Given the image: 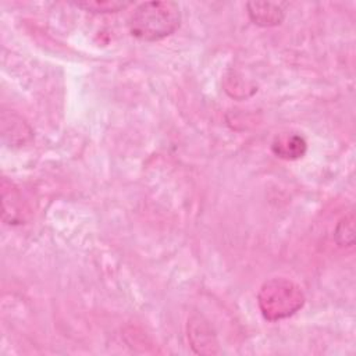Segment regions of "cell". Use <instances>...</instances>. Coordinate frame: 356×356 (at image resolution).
Returning <instances> with one entry per match:
<instances>
[{
    "mask_svg": "<svg viewBox=\"0 0 356 356\" xmlns=\"http://www.w3.org/2000/svg\"><path fill=\"white\" fill-rule=\"evenodd\" d=\"M181 24V10L175 1H146L132 13L128 26L132 36L145 42L161 40Z\"/></svg>",
    "mask_w": 356,
    "mask_h": 356,
    "instance_id": "obj_1",
    "label": "cell"
},
{
    "mask_svg": "<svg viewBox=\"0 0 356 356\" xmlns=\"http://www.w3.org/2000/svg\"><path fill=\"white\" fill-rule=\"evenodd\" d=\"M257 303L266 320L277 321L302 309L305 295L295 281L285 277H274L260 286Z\"/></svg>",
    "mask_w": 356,
    "mask_h": 356,
    "instance_id": "obj_2",
    "label": "cell"
},
{
    "mask_svg": "<svg viewBox=\"0 0 356 356\" xmlns=\"http://www.w3.org/2000/svg\"><path fill=\"white\" fill-rule=\"evenodd\" d=\"M188 341L197 355L218 353V343L210 324L200 316L188 320Z\"/></svg>",
    "mask_w": 356,
    "mask_h": 356,
    "instance_id": "obj_3",
    "label": "cell"
},
{
    "mask_svg": "<svg viewBox=\"0 0 356 356\" xmlns=\"http://www.w3.org/2000/svg\"><path fill=\"white\" fill-rule=\"evenodd\" d=\"M1 197H3V221L7 224H21L25 221L26 207L19 191L14 184L6 178L1 181Z\"/></svg>",
    "mask_w": 356,
    "mask_h": 356,
    "instance_id": "obj_4",
    "label": "cell"
},
{
    "mask_svg": "<svg viewBox=\"0 0 356 356\" xmlns=\"http://www.w3.org/2000/svg\"><path fill=\"white\" fill-rule=\"evenodd\" d=\"M273 153L284 160H298L307 150L306 139L295 132H281L271 143Z\"/></svg>",
    "mask_w": 356,
    "mask_h": 356,
    "instance_id": "obj_5",
    "label": "cell"
},
{
    "mask_svg": "<svg viewBox=\"0 0 356 356\" xmlns=\"http://www.w3.org/2000/svg\"><path fill=\"white\" fill-rule=\"evenodd\" d=\"M249 18L260 26H277L284 19V8L273 1H250L246 4Z\"/></svg>",
    "mask_w": 356,
    "mask_h": 356,
    "instance_id": "obj_6",
    "label": "cell"
},
{
    "mask_svg": "<svg viewBox=\"0 0 356 356\" xmlns=\"http://www.w3.org/2000/svg\"><path fill=\"white\" fill-rule=\"evenodd\" d=\"M10 122L1 118V125H3V138L7 139L10 136V143L11 146H21L26 143L32 138V129L31 127L15 113L8 114Z\"/></svg>",
    "mask_w": 356,
    "mask_h": 356,
    "instance_id": "obj_7",
    "label": "cell"
},
{
    "mask_svg": "<svg viewBox=\"0 0 356 356\" xmlns=\"http://www.w3.org/2000/svg\"><path fill=\"white\" fill-rule=\"evenodd\" d=\"M131 1H120V0H93V1H81L75 6L79 8H83L85 11L90 13H117L120 10H124L129 7Z\"/></svg>",
    "mask_w": 356,
    "mask_h": 356,
    "instance_id": "obj_8",
    "label": "cell"
},
{
    "mask_svg": "<svg viewBox=\"0 0 356 356\" xmlns=\"http://www.w3.org/2000/svg\"><path fill=\"white\" fill-rule=\"evenodd\" d=\"M335 241L341 246H350L353 245L355 239V218L353 214L345 216L335 227Z\"/></svg>",
    "mask_w": 356,
    "mask_h": 356,
    "instance_id": "obj_9",
    "label": "cell"
}]
</instances>
